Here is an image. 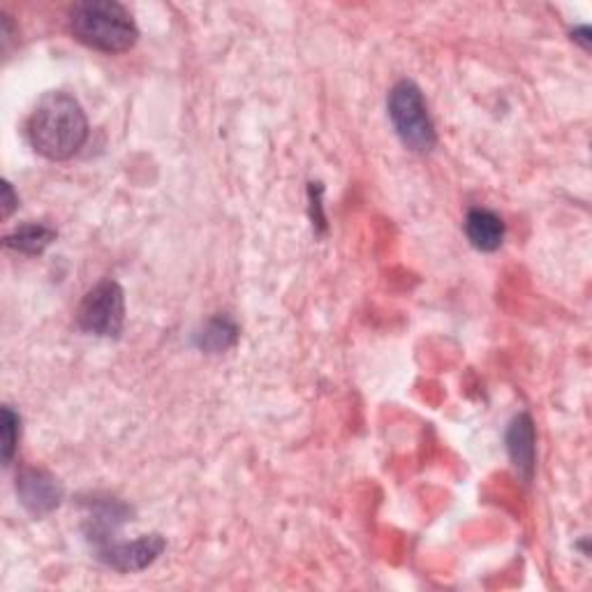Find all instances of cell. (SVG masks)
<instances>
[{
  "label": "cell",
  "instance_id": "1",
  "mask_svg": "<svg viewBox=\"0 0 592 592\" xmlns=\"http://www.w3.org/2000/svg\"><path fill=\"white\" fill-rule=\"evenodd\" d=\"M26 134L31 146L47 161H70L88 140L86 114L72 95L47 93L35 105Z\"/></svg>",
  "mask_w": 592,
  "mask_h": 592
},
{
  "label": "cell",
  "instance_id": "2",
  "mask_svg": "<svg viewBox=\"0 0 592 592\" xmlns=\"http://www.w3.org/2000/svg\"><path fill=\"white\" fill-rule=\"evenodd\" d=\"M70 31L82 45L105 54H123L140 37L130 10L116 0L76 3L70 12Z\"/></svg>",
  "mask_w": 592,
  "mask_h": 592
},
{
  "label": "cell",
  "instance_id": "3",
  "mask_svg": "<svg viewBox=\"0 0 592 592\" xmlns=\"http://www.w3.org/2000/svg\"><path fill=\"white\" fill-rule=\"evenodd\" d=\"M389 118L391 126L401 137V142L414 151V153H428L436 149L438 144V134L436 126H433L428 107L424 103V95L419 86L414 82H399L389 93Z\"/></svg>",
  "mask_w": 592,
  "mask_h": 592
},
{
  "label": "cell",
  "instance_id": "4",
  "mask_svg": "<svg viewBox=\"0 0 592 592\" xmlns=\"http://www.w3.org/2000/svg\"><path fill=\"white\" fill-rule=\"evenodd\" d=\"M76 324L82 331L116 339L126 324V294L116 281H100L86 292L76 310Z\"/></svg>",
  "mask_w": 592,
  "mask_h": 592
},
{
  "label": "cell",
  "instance_id": "5",
  "mask_svg": "<svg viewBox=\"0 0 592 592\" xmlns=\"http://www.w3.org/2000/svg\"><path fill=\"white\" fill-rule=\"evenodd\" d=\"M165 540L161 535H144L134 542H103L97 544V558L116 571H142L157 560L165 550Z\"/></svg>",
  "mask_w": 592,
  "mask_h": 592
},
{
  "label": "cell",
  "instance_id": "6",
  "mask_svg": "<svg viewBox=\"0 0 592 592\" xmlns=\"http://www.w3.org/2000/svg\"><path fill=\"white\" fill-rule=\"evenodd\" d=\"M16 493L33 517H45L63 500V486L47 470L28 467L16 477Z\"/></svg>",
  "mask_w": 592,
  "mask_h": 592
},
{
  "label": "cell",
  "instance_id": "7",
  "mask_svg": "<svg viewBox=\"0 0 592 592\" xmlns=\"http://www.w3.org/2000/svg\"><path fill=\"white\" fill-rule=\"evenodd\" d=\"M535 424H532L530 414H519V417L511 422L507 430V451L509 459L519 470V475L530 482L532 472H535L537 461V445H535Z\"/></svg>",
  "mask_w": 592,
  "mask_h": 592
},
{
  "label": "cell",
  "instance_id": "8",
  "mask_svg": "<svg viewBox=\"0 0 592 592\" xmlns=\"http://www.w3.org/2000/svg\"><path fill=\"white\" fill-rule=\"evenodd\" d=\"M465 234L477 250L493 252L505 241V223L498 213L488 209H472L465 218Z\"/></svg>",
  "mask_w": 592,
  "mask_h": 592
},
{
  "label": "cell",
  "instance_id": "9",
  "mask_svg": "<svg viewBox=\"0 0 592 592\" xmlns=\"http://www.w3.org/2000/svg\"><path fill=\"white\" fill-rule=\"evenodd\" d=\"M236 341H239V327H236L234 320H229L227 315H218V318L209 320L202 331L194 333L197 347L209 354H221L234 347Z\"/></svg>",
  "mask_w": 592,
  "mask_h": 592
},
{
  "label": "cell",
  "instance_id": "10",
  "mask_svg": "<svg viewBox=\"0 0 592 592\" xmlns=\"http://www.w3.org/2000/svg\"><path fill=\"white\" fill-rule=\"evenodd\" d=\"M54 241H56V229L43 223L24 225L5 236V246L10 250L24 252V254H43Z\"/></svg>",
  "mask_w": 592,
  "mask_h": 592
},
{
  "label": "cell",
  "instance_id": "11",
  "mask_svg": "<svg viewBox=\"0 0 592 592\" xmlns=\"http://www.w3.org/2000/svg\"><path fill=\"white\" fill-rule=\"evenodd\" d=\"M0 436H3V463L10 465L14 459V451L19 445V438H22V417L5 405L3 407V422H0Z\"/></svg>",
  "mask_w": 592,
  "mask_h": 592
},
{
  "label": "cell",
  "instance_id": "12",
  "mask_svg": "<svg viewBox=\"0 0 592 592\" xmlns=\"http://www.w3.org/2000/svg\"><path fill=\"white\" fill-rule=\"evenodd\" d=\"M16 206H19V197L14 194L12 183H10V181H3V218H5V221L14 213Z\"/></svg>",
  "mask_w": 592,
  "mask_h": 592
},
{
  "label": "cell",
  "instance_id": "13",
  "mask_svg": "<svg viewBox=\"0 0 592 592\" xmlns=\"http://www.w3.org/2000/svg\"><path fill=\"white\" fill-rule=\"evenodd\" d=\"M571 35H575L577 43H581V45H583V49H588V47H590V28H588V26L577 28V31L571 33Z\"/></svg>",
  "mask_w": 592,
  "mask_h": 592
}]
</instances>
